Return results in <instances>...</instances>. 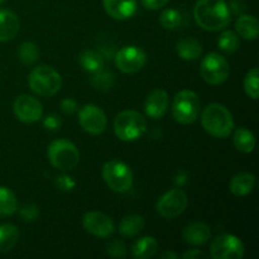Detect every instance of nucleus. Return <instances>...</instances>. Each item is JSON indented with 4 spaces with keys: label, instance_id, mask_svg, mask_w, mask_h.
Wrapping results in <instances>:
<instances>
[{
    "label": "nucleus",
    "instance_id": "nucleus-29",
    "mask_svg": "<svg viewBox=\"0 0 259 259\" xmlns=\"http://www.w3.org/2000/svg\"><path fill=\"white\" fill-rule=\"evenodd\" d=\"M218 46L225 53H234L240 46L239 35L233 30H225L218 39Z\"/></svg>",
    "mask_w": 259,
    "mask_h": 259
},
{
    "label": "nucleus",
    "instance_id": "nucleus-4",
    "mask_svg": "<svg viewBox=\"0 0 259 259\" xmlns=\"http://www.w3.org/2000/svg\"><path fill=\"white\" fill-rule=\"evenodd\" d=\"M30 90L39 96H53L60 91L62 86L61 75L51 66H38L30 72L29 78Z\"/></svg>",
    "mask_w": 259,
    "mask_h": 259
},
{
    "label": "nucleus",
    "instance_id": "nucleus-11",
    "mask_svg": "<svg viewBox=\"0 0 259 259\" xmlns=\"http://www.w3.org/2000/svg\"><path fill=\"white\" fill-rule=\"evenodd\" d=\"M147 56L142 48L137 46H126L118 51L115 56V65L121 72L136 73L144 67Z\"/></svg>",
    "mask_w": 259,
    "mask_h": 259
},
{
    "label": "nucleus",
    "instance_id": "nucleus-35",
    "mask_svg": "<svg viewBox=\"0 0 259 259\" xmlns=\"http://www.w3.org/2000/svg\"><path fill=\"white\" fill-rule=\"evenodd\" d=\"M56 186L61 190V191H71V190L75 189L76 182L71 179L70 176H66V175H62V176H58L56 179Z\"/></svg>",
    "mask_w": 259,
    "mask_h": 259
},
{
    "label": "nucleus",
    "instance_id": "nucleus-28",
    "mask_svg": "<svg viewBox=\"0 0 259 259\" xmlns=\"http://www.w3.org/2000/svg\"><path fill=\"white\" fill-rule=\"evenodd\" d=\"M18 57L25 66H32L39 58V50L33 42H23L18 48Z\"/></svg>",
    "mask_w": 259,
    "mask_h": 259
},
{
    "label": "nucleus",
    "instance_id": "nucleus-36",
    "mask_svg": "<svg viewBox=\"0 0 259 259\" xmlns=\"http://www.w3.org/2000/svg\"><path fill=\"white\" fill-rule=\"evenodd\" d=\"M61 111H62L65 115H73V114L77 111V103L71 98L65 99V100H62V103H61Z\"/></svg>",
    "mask_w": 259,
    "mask_h": 259
},
{
    "label": "nucleus",
    "instance_id": "nucleus-22",
    "mask_svg": "<svg viewBox=\"0 0 259 259\" xmlns=\"http://www.w3.org/2000/svg\"><path fill=\"white\" fill-rule=\"evenodd\" d=\"M19 239V230L15 225L2 224L0 225V253H8L17 245Z\"/></svg>",
    "mask_w": 259,
    "mask_h": 259
},
{
    "label": "nucleus",
    "instance_id": "nucleus-3",
    "mask_svg": "<svg viewBox=\"0 0 259 259\" xmlns=\"http://www.w3.org/2000/svg\"><path fill=\"white\" fill-rule=\"evenodd\" d=\"M147 131L144 116L137 110H124L114 120V132L123 142H133L141 138Z\"/></svg>",
    "mask_w": 259,
    "mask_h": 259
},
{
    "label": "nucleus",
    "instance_id": "nucleus-41",
    "mask_svg": "<svg viewBox=\"0 0 259 259\" xmlns=\"http://www.w3.org/2000/svg\"><path fill=\"white\" fill-rule=\"evenodd\" d=\"M177 258V255L175 254V253H164L163 255H162V258Z\"/></svg>",
    "mask_w": 259,
    "mask_h": 259
},
{
    "label": "nucleus",
    "instance_id": "nucleus-33",
    "mask_svg": "<svg viewBox=\"0 0 259 259\" xmlns=\"http://www.w3.org/2000/svg\"><path fill=\"white\" fill-rule=\"evenodd\" d=\"M106 253L114 258H123L126 255V247L123 240L114 239L106 245Z\"/></svg>",
    "mask_w": 259,
    "mask_h": 259
},
{
    "label": "nucleus",
    "instance_id": "nucleus-30",
    "mask_svg": "<svg viewBox=\"0 0 259 259\" xmlns=\"http://www.w3.org/2000/svg\"><path fill=\"white\" fill-rule=\"evenodd\" d=\"M159 23L164 29L174 30L179 28L182 23V15L177 9L169 8V9L163 10V13L159 17Z\"/></svg>",
    "mask_w": 259,
    "mask_h": 259
},
{
    "label": "nucleus",
    "instance_id": "nucleus-27",
    "mask_svg": "<svg viewBox=\"0 0 259 259\" xmlns=\"http://www.w3.org/2000/svg\"><path fill=\"white\" fill-rule=\"evenodd\" d=\"M18 209V201L14 192L0 186V217H10Z\"/></svg>",
    "mask_w": 259,
    "mask_h": 259
},
{
    "label": "nucleus",
    "instance_id": "nucleus-5",
    "mask_svg": "<svg viewBox=\"0 0 259 259\" xmlns=\"http://www.w3.org/2000/svg\"><path fill=\"white\" fill-rule=\"evenodd\" d=\"M103 179L105 184L118 194H124L133 186V172L131 167L118 159H113L104 164Z\"/></svg>",
    "mask_w": 259,
    "mask_h": 259
},
{
    "label": "nucleus",
    "instance_id": "nucleus-14",
    "mask_svg": "<svg viewBox=\"0 0 259 259\" xmlns=\"http://www.w3.org/2000/svg\"><path fill=\"white\" fill-rule=\"evenodd\" d=\"M15 116L23 123H35L42 118L43 108L39 100L30 95H20L13 104Z\"/></svg>",
    "mask_w": 259,
    "mask_h": 259
},
{
    "label": "nucleus",
    "instance_id": "nucleus-31",
    "mask_svg": "<svg viewBox=\"0 0 259 259\" xmlns=\"http://www.w3.org/2000/svg\"><path fill=\"white\" fill-rule=\"evenodd\" d=\"M258 81H259V71L257 67L252 68L249 72L245 75L244 78V90L245 94L249 96L253 100H257L259 88H258Z\"/></svg>",
    "mask_w": 259,
    "mask_h": 259
},
{
    "label": "nucleus",
    "instance_id": "nucleus-23",
    "mask_svg": "<svg viewBox=\"0 0 259 259\" xmlns=\"http://www.w3.org/2000/svg\"><path fill=\"white\" fill-rule=\"evenodd\" d=\"M158 248V243L153 237H143L137 240L132 248V254L134 258L149 259L153 257Z\"/></svg>",
    "mask_w": 259,
    "mask_h": 259
},
{
    "label": "nucleus",
    "instance_id": "nucleus-15",
    "mask_svg": "<svg viewBox=\"0 0 259 259\" xmlns=\"http://www.w3.org/2000/svg\"><path fill=\"white\" fill-rule=\"evenodd\" d=\"M146 114L152 119H161L168 110V94L162 89H156L144 101Z\"/></svg>",
    "mask_w": 259,
    "mask_h": 259
},
{
    "label": "nucleus",
    "instance_id": "nucleus-39",
    "mask_svg": "<svg viewBox=\"0 0 259 259\" xmlns=\"http://www.w3.org/2000/svg\"><path fill=\"white\" fill-rule=\"evenodd\" d=\"M230 13H234V14H243V12L245 10V4L242 2V0H232L230 3V7H229Z\"/></svg>",
    "mask_w": 259,
    "mask_h": 259
},
{
    "label": "nucleus",
    "instance_id": "nucleus-19",
    "mask_svg": "<svg viewBox=\"0 0 259 259\" xmlns=\"http://www.w3.org/2000/svg\"><path fill=\"white\" fill-rule=\"evenodd\" d=\"M235 30H237L238 35L244 39H255L259 33L258 20L253 15L240 14L235 22Z\"/></svg>",
    "mask_w": 259,
    "mask_h": 259
},
{
    "label": "nucleus",
    "instance_id": "nucleus-8",
    "mask_svg": "<svg viewBox=\"0 0 259 259\" xmlns=\"http://www.w3.org/2000/svg\"><path fill=\"white\" fill-rule=\"evenodd\" d=\"M200 73L209 85H222L230 73V65L225 57L217 52H211L204 57L200 65Z\"/></svg>",
    "mask_w": 259,
    "mask_h": 259
},
{
    "label": "nucleus",
    "instance_id": "nucleus-32",
    "mask_svg": "<svg viewBox=\"0 0 259 259\" xmlns=\"http://www.w3.org/2000/svg\"><path fill=\"white\" fill-rule=\"evenodd\" d=\"M113 75L110 72H106V71L100 70L98 72H95V75L93 76V85L96 89H99V90H109L113 86Z\"/></svg>",
    "mask_w": 259,
    "mask_h": 259
},
{
    "label": "nucleus",
    "instance_id": "nucleus-20",
    "mask_svg": "<svg viewBox=\"0 0 259 259\" xmlns=\"http://www.w3.org/2000/svg\"><path fill=\"white\" fill-rule=\"evenodd\" d=\"M255 185V177L253 174L249 172H240V174L235 175L230 181V191L235 195V196H245V195L250 194L254 189Z\"/></svg>",
    "mask_w": 259,
    "mask_h": 259
},
{
    "label": "nucleus",
    "instance_id": "nucleus-2",
    "mask_svg": "<svg viewBox=\"0 0 259 259\" xmlns=\"http://www.w3.org/2000/svg\"><path fill=\"white\" fill-rule=\"evenodd\" d=\"M202 128L215 138H227L234 129V119L227 106L222 104H209L201 114Z\"/></svg>",
    "mask_w": 259,
    "mask_h": 259
},
{
    "label": "nucleus",
    "instance_id": "nucleus-13",
    "mask_svg": "<svg viewBox=\"0 0 259 259\" xmlns=\"http://www.w3.org/2000/svg\"><path fill=\"white\" fill-rule=\"evenodd\" d=\"M83 229L94 237L108 238L115 230V224L109 215L100 211H90L82 218Z\"/></svg>",
    "mask_w": 259,
    "mask_h": 259
},
{
    "label": "nucleus",
    "instance_id": "nucleus-6",
    "mask_svg": "<svg viewBox=\"0 0 259 259\" xmlns=\"http://www.w3.org/2000/svg\"><path fill=\"white\" fill-rule=\"evenodd\" d=\"M48 159L57 169L68 171L78 163L80 152L72 142L67 139H57L48 147Z\"/></svg>",
    "mask_w": 259,
    "mask_h": 259
},
{
    "label": "nucleus",
    "instance_id": "nucleus-21",
    "mask_svg": "<svg viewBox=\"0 0 259 259\" xmlns=\"http://www.w3.org/2000/svg\"><path fill=\"white\" fill-rule=\"evenodd\" d=\"M177 53L185 61H195L202 55V46L195 38H182L176 45Z\"/></svg>",
    "mask_w": 259,
    "mask_h": 259
},
{
    "label": "nucleus",
    "instance_id": "nucleus-7",
    "mask_svg": "<svg viewBox=\"0 0 259 259\" xmlns=\"http://www.w3.org/2000/svg\"><path fill=\"white\" fill-rule=\"evenodd\" d=\"M200 114V99L191 90H182L175 96L172 115L180 124H192Z\"/></svg>",
    "mask_w": 259,
    "mask_h": 259
},
{
    "label": "nucleus",
    "instance_id": "nucleus-18",
    "mask_svg": "<svg viewBox=\"0 0 259 259\" xmlns=\"http://www.w3.org/2000/svg\"><path fill=\"white\" fill-rule=\"evenodd\" d=\"M211 237L210 228L202 222H192L184 229L185 242L191 245H204Z\"/></svg>",
    "mask_w": 259,
    "mask_h": 259
},
{
    "label": "nucleus",
    "instance_id": "nucleus-25",
    "mask_svg": "<svg viewBox=\"0 0 259 259\" xmlns=\"http://www.w3.org/2000/svg\"><path fill=\"white\" fill-rule=\"evenodd\" d=\"M233 142H234L235 148L242 153H250L253 152L255 147V138L254 134L247 128H238L234 132V137H233Z\"/></svg>",
    "mask_w": 259,
    "mask_h": 259
},
{
    "label": "nucleus",
    "instance_id": "nucleus-34",
    "mask_svg": "<svg viewBox=\"0 0 259 259\" xmlns=\"http://www.w3.org/2000/svg\"><path fill=\"white\" fill-rule=\"evenodd\" d=\"M38 207L35 205L30 204V205H25L20 209V217L24 222H34L35 219L38 218Z\"/></svg>",
    "mask_w": 259,
    "mask_h": 259
},
{
    "label": "nucleus",
    "instance_id": "nucleus-40",
    "mask_svg": "<svg viewBox=\"0 0 259 259\" xmlns=\"http://www.w3.org/2000/svg\"><path fill=\"white\" fill-rule=\"evenodd\" d=\"M200 257H205V254L199 249L189 250V252H186L184 255H182V258H185V259H187V258L194 259V258H200Z\"/></svg>",
    "mask_w": 259,
    "mask_h": 259
},
{
    "label": "nucleus",
    "instance_id": "nucleus-24",
    "mask_svg": "<svg viewBox=\"0 0 259 259\" xmlns=\"http://www.w3.org/2000/svg\"><path fill=\"white\" fill-rule=\"evenodd\" d=\"M144 219L141 215H129L119 224V233L125 238H134L143 230Z\"/></svg>",
    "mask_w": 259,
    "mask_h": 259
},
{
    "label": "nucleus",
    "instance_id": "nucleus-9",
    "mask_svg": "<svg viewBox=\"0 0 259 259\" xmlns=\"http://www.w3.org/2000/svg\"><path fill=\"white\" fill-rule=\"evenodd\" d=\"M214 259H242L244 257V244L233 234H222L215 238L210 247Z\"/></svg>",
    "mask_w": 259,
    "mask_h": 259
},
{
    "label": "nucleus",
    "instance_id": "nucleus-42",
    "mask_svg": "<svg viewBox=\"0 0 259 259\" xmlns=\"http://www.w3.org/2000/svg\"><path fill=\"white\" fill-rule=\"evenodd\" d=\"M4 2H5V0H0V4H3Z\"/></svg>",
    "mask_w": 259,
    "mask_h": 259
},
{
    "label": "nucleus",
    "instance_id": "nucleus-12",
    "mask_svg": "<svg viewBox=\"0 0 259 259\" xmlns=\"http://www.w3.org/2000/svg\"><path fill=\"white\" fill-rule=\"evenodd\" d=\"M78 121L83 131L93 136H99V134L104 133V131L106 129V124H108L105 113L99 106L93 105V104H89L80 109Z\"/></svg>",
    "mask_w": 259,
    "mask_h": 259
},
{
    "label": "nucleus",
    "instance_id": "nucleus-16",
    "mask_svg": "<svg viewBox=\"0 0 259 259\" xmlns=\"http://www.w3.org/2000/svg\"><path fill=\"white\" fill-rule=\"evenodd\" d=\"M104 9L113 19L125 20L137 12V0H103Z\"/></svg>",
    "mask_w": 259,
    "mask_h": 259
},
{
    "label": "nucleus",
    "instance_id": "nucleus-10",
    "mask_svg": "<svg viewBox=\"0 0 259 259\" xmlns=\"http://www.w3.org/2000/svg\"><path fill=\"white\" fill-rule=\"evenodd\" d=\"M189 199L181 189H172L167 191L157 202V212L166 219H175L186 210Z\"/></svg>",
    "mask_w": 259,
    "mask_h": 259
},
{
    "label": "nucleus",
    "instance_id": "nucleus-26",
    "mask_svg": "<svg viewBox=\"0 0 259 259\" xmlns=\"http://www.w3.org/2000/svg\"><path fill=\"white\" fill-rule=\"evenodd\" d=\"M80 65L88 72L95 73L98 71L103 70L104 58L99 52L93 50L85 51L80 55Z\"/></svg>",
    "mask_w": 259,
    "mask_h": 259
},
{
    "label": "nucleus",
    "instance_id": "nucleus-37",
    "mask_svg": "<svg viewBox=\"0 0 259 259\" xmlns=\"http://www.w3.org/2000/svg\"><path fill=\"white\" fill-rule=\"evenodd\" d=\"M43 124H45V126L48 131H58L61 128V125H62V121L55 114H50V115H47L45 118Z\"/></svg>",
    "mask_w": 259,
    "mask_h": 259
},
{
    "label": "nucleus",
    "instance_id": "nucleus-38",
    "mask_svg": "<svg viewBox=\"0 0 259 259\" xmlns=\"http://www.w3.org/2000/svg\"><path fill=\"white\" fill-rule=\"evenodd\" d=\"M169 0H142L144 7L149 10H158L161 8L166 7Z\"/></svg>",
    "mask_w": 259,
    "mask_h": 259
},
{
    "label": "nucleus",
    "instance_id": "nucleus-1",
    "mask_svg": "<svg viewBox=\"0 0 259 259\" xmlns=\"http://www.w3.org/2000/svg\"><path fill=\"white\" fill-rule=\"evenodd\" d=\"M194 17L199 27L209 32L224 29L232 19L229 5L225 0H197Z\"/></svg>",
    "mask_w": 259,
    "mask_h": 259
},
{
    "label": "nucleus",
    "instance_id": "nucleus-17",
    "mask_svg": "<svg viewBox=\"0 0 259 259\" xmlns=\"http://www.w3.org/2000/svg\"><path fill=\"white\" fill-rule=\"evenodd\" d=\"M19 18L9 9H0V42H10L19 32Z\"/></svg>",
    "mask_w": 259,
    "mask_h": 259
}]
</instances>
